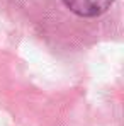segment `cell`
<instances>
[{
  "mask_svg": "<svg viewBox=\"0 0 124 126\" xmlns=\"http://www.w3.org/2000/svg\"><path fill=\"white\" fill-rule=\"evenodd\" d=\"M114 0H63V3L80 17H97L104 14Z\"/></svg>",
  "mask_w": 124,
  "mask_h": 126,
  "instance_id": "1",
  "label": "cell"
}]
</instances>
